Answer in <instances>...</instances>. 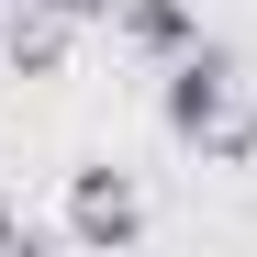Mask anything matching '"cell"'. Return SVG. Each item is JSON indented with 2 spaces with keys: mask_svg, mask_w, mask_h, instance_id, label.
<instances>
[{
  "mask_svg": "<svg viewBox=\"0 0 257 257\" xmlns=\"http://www.w3.org/2000/svg\"><path fill=\"white\" fill-rule=\"evenodd\" d=\"M112 34H123L135 56H157V67L201 45V23H190V0H112Z\"/></svg>",
  "mask_w": 257,
  "mask_h": 257,
  "instance_id": "277c9868",
  "label": "cell"
},
{
  "mask_svg": "<svg viewBox=\"0 0 257 257\" xmlns=\"http://www.w3.org/2000/svg\"><path fill=\"white\" fill-rule=\"evenodd\" d=\"M157 112H168V135H179L190 157H212V168H246V157H257V101H246V78H235V56H224V45L168 56Z\"/></svg>",
  "mask_w": 257,
  "mask_h": 257,
  "instance_id": "6da1fadb",
  "label": "cell"
},
{
  "mask_svg": "<svg viewBox=\"0 0 257 257\" xmlns=\"http://www.w3.org/2000/svg\"><path fill=\"white\" fill-rule=\"evenodd\" d=\"M45 12H78V23H101V12H112V0H45Z\"/></svg>",
  "mask_w": 257,
  "mask_h": 257,
  "instance_id": "8992f818",
  "label": "cell"
},
{
  "mask_svg": "<svg viewBox=\"0 0 257 257\" xmlns=\"http://www.w3.org/2000/svg\"><path fill=\"white\" fill-rule=\"evenodd\" d=\"M0 12H12V0H0Z\"/></svg>",
  "mask_w": 257,
  "mask_h": 257,
  "instance_id": "52a82bcc",
  "label": "cell"
},
{
  "mask_svg": "<svg viewBox=\"0 0 257 257\" xmlns=\"http://www.w3.org/2000/svg\"><path fill=\"white\" fill-rule=\"evenodd\" d=\"M67 235L78 246H135L146 235V190L123 179V168H78L67 179Z\"/></svg>",
  "mask_w": 257,
  "mask_h": 257,
  "instance_id": "7a4b0ae2",
  "label": "cell"
},
{
  "mask_svg": "<svg viewBox=\"0 0 257 257\" xmlns=\"http://www.w3.org/2000/svg\"><path fill=\"white\" fill-rule=\"evenodd\" d=\"M0 257H23V212L12 201H0Z\"/></svg>",
  "mask_w": 257,
  "mask_h": 257,
  "instance_id": "5b68a950",
  "label": "cell"
},
{
  "mask_svg": "<svg viewBox=\"0 0 257 257\" xmlns=\"http://www.w3.org/2000/svg\"><path fill=\"white\" fill-rule=\"evenodd\" d=\"M67 45H78V12H45V0H12V12H0V56L23 78H56Z\"/></svg>",
  "mask_w": 257,
  "mask_h": 257,
  "instance_id": "3957f363",
  "label": "cell"
}]
</instances>
